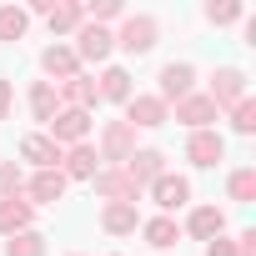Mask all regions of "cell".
Listing matches in <instances>:
<instances>
[{
  "label": "cell",
  "instance_id": "obj_25",
  "mask_svg": "<svg viewBox=\"0 0 256 256\" xmlns=\"http://www.w3.org/2000/svg\"><path fill=\"white\" fill-rule=\"evenodd\" d=\"M6 256H46V236L40 231H20L6 241Z\"/></svg>",
  "mask_w": 256,
  "mask_h": 256
},
{
  "label": "cell",
  "instance_id": "obj_29",
  "mask_svg": "<svg viewBox=\"0 0 256 256\" xmlns=\"http://www.w3.org/2000/svg\"><path fill=\"white\" fill-rule=\"evenodd\" d=\"M206 20H211V26H231V20H241V0H216V6H206Z\"/></svg>",
  "mask_w": 256,
  "mask_h": 256
},
{
  "label": "cell",
  "instance_id": "obj_24",
  "mask_svg": "<svg viewBox=\"0 0 256 256\" xmlns=\"http://www.w3.org/2000/svg\"><path fill=\"white\" fill-rule=\"evenodd\" d=\"M146 241H151L156 251H166V246L181 241V226H176L171 216H156V221H146Z\"/></svg>",
  "mask_w": 256,
  "mask_h": 256
},
{
  "label": "cell",
  "instance_id": "obj_10",
  "mask_svg": "<svg viewBox=\"0 0 256 256\" xmlns=\"http://www.w3.org/2000/svg\"><path fill=\"white\" fill-rule=\"evenodd\" d=\"M191 86H196V70H191L186 60H171V66L161 70V100H186Z\"/></svg>",
  "mask_w": 256,
  "mask_h": 256
},
{
  "label": "cell",
  "instance_id": "obj_1",
  "mask_svg": "<svg viewBox=\"0 0 256 256\" xmlns=\"http://www.w3.org/2000/svg\"><path fill=\"white\" fill-rule=\"evenodd\" d=\"M90 181H96V196H106V206H110V201H126V206H136V196H141V186H136L131 176H126L120 166H100Z\"/></svg>",
  "mask_w": 256,
  "mask_h": 256
},
{
  "label": "cell",
  "instance_id": "obj_34",
  "mask_svg": "<svg viewBox=\"0 0 256 256\" xmlns=\"http://www.w3.org/2000/svg\"><path fill=\"white\" fill-rule=\"evenodd\" d=\"M6 110H10V80L0 76V120H6Z\"/></svg>",
  "mask_w": 256,
  "mask_h": 256
},
{
  "label": "cell",
  "instance_id": "obj_23",
  "mask_svg": "<svg viewBox=\"0 0 256 256\" xmlns=\"http://www.w3.org/2000/svg\"><path fill=\"white\" fill-rule=\"evenodd\" d=\"M30 116L36 120H56V86L50 80H36L30 86Z\"/></svg>",
  "mask_w": 256,
  "mask_h": 256
},
{
  "label": "cell",
  "instance_id": "obj_27",
  "mask_svg": "<svg viewBox=\"0 0 256 256\" xmlns=\"http://www.w3.org/2000/svg\"><path fill=\"white\" fill-rule=\"evenodd\" d=\"M226 191H231V201H256V171H251V166H241V171H231V181H226Z\"/></svg>",
  "mask_w": 256,
  "mask_h": 256
},
{
  "label": "cell",
  "instance_id": "obj_26",
  "mask_svg": "<svg viewBox=\"0 0 256 256\" xmlns=\"http://www.w3.org/2000/svg\"><path fill=\"white\" fill-rule=\"evenodd\" d=\"M26 26H30V16H26V10L0 6V40H20V36H26Z\"/></svg>",
  "mask_w": 256,
  "mask_h": 256
},
{
  "label": "cell",
  "instance_id": "obj_3",
  "mask_svg": "<svg viewBox=\"0 0 256 256\" xmlns=\"http://www.w3.org/2000/svg\"><path fill=\"white\" fill-rule=\"evenodd\" d=\"M131 151H136V131H131L126 120H110V126H106V136H100V161L126 166V161H131Z\"/></svg>",
  "mask_w": 256,
  "mask_h": 256
},
{
  "label": "cell",
  "instance_id": "obj_21",
  "mask_svg": "<svg viewBox=\"0 0 256 256\" xmlns=\"http://www.w3.org/2000/svg\"><path fill=\"white\" fill-rule=\"evenodd\" d=\"M100 226H106L110 236H126V231H136V206H126V201H110V206L100 211Z\"/></svg>",
  "mask_w": 256,
  "mask_h": 256
},
{
  "label": "cell",
  "instance_id": "obj_18",
  "mask_svg": "<svg viewBox=\"0 0 256 256\" xmlns=\"http://www.w3.org/2000/svg\"><path fill=\"white\" fill-rule=\"evenodd\" d=\"M96 96L100 100H131V76H126L120 66H110V70H100V86H96Z\"/></svg>",
  "mask_w": 256,
  "mask_h": 256
},
{
  "label": "cell",
  "instance_id": "obj_14",
  "mask_svg": "<svg viewBox=\"0 0 256 256\" xmlns=\"http://www.w3.org/2000/svg\"><path fill=\"white\" fill-rule=\"evenodd\" d=\"M60 100H66V110H90L100 96H96L90 76H70V80H60Z\"/></svg>",
  "mask_w": 256,
  "mask_h": 256
},
{
  "label": "cell",
  "instance_id": "obj_28",
  "mask_svg": "<svg viewBox=\"0 0 256 256\" xmlns=\"http://www.w3.org/2000/svg\"><path fill=\"white\" fill-rule=\"evenodd\" d=\"M231 126H236V136H251V131H256V100H251V96L231 106Z\"/></svg>",
  "mask_w": 256,
  "mask_h": 256
},
{
  "label": "cell",
  "instance_id": "obj_2",
  "mask_svg": "<svg viewBox=\"0 0 256 256\" xmlns=\"http://www.w3.org/2000/svg\"><path fill=\"white\" fill-rule=\"evenodd\" d=\"M171 120V110H166V100L161 96H131L126 100V126H146V131H156V126H166Z\"/></svg>",
  "mask_w": 256,
  "mask_h": 256
},
{
  "label": "cell",
  "instance_id": "obj_22",
  "mask_svg": "<svg viewBox=\"0 0 256 256\" xmlns=\"http://www.w3.org/2000/svg\"><path fill=\"white\" fill-rule=\"evenodd\" d=\"M46 20H50V30H56V36H66V30H80V20H86V6H56V0H50Z\"/></svg>",
  "mask_w": 256,
  "mask_h": 256
},
{
  "label": "cell",
  "instance_id": "obj_4",
  "mask_svg": "<svg viewBox=\"0 0 256 256\" xmlns=\"http://www.w3.org/2000/svg\"><path fill=\"white\" fill-rule=\"evenodd\" d=\"M110 46H116V36H110L106 26L80 20V30H76V60H106V56H110Z\"/></svg>",
  "mask_w": 256,
  "mask_h": 256
},
{
  "label": "cell",
  "instance_id": "obj_33",
  "mask_svg": "<svg viewBox=\"0 0 256 256\" xmlns=\"http://www.w3.org/2000/svg\"><path fill=\"white\" fill-rule=\"evenodd\" d=\"M236 256H256V231H241V246H236Z\"/></svg>",
  "mask_w": 256,
  "mask_h": 256
},
{
  "label": "cell",
  "instance_id": "obj_7",
  "mask_svg": "<svg viewBox=\"0 0 256 256\" xmlns=\"http://www.w3.org/2000/svg\"><path fill=\"white\" fill-rule=\"evenodd\" d=\"M86 131H90V116H86V110H60V116L50 120V141H56V146H80Z\"/></svg>",
  "mask_w": 256,
  "mask_h": 256
},
{
  "label": "cell",
  "instance_id": "obj_11",
  "mask_svg": "<svg viewBox=\"0 0 256 256\" xmlns=\"http://www.w3.org/2000/svg\"><path fill=\"white\" fill-rule=\"evenodd\" d=\"M151 196H156L161 211H176V206L191 201V181H186V176H156V181H151Z\"/></svg>",
  "mask_w": 256,
  "mask_h": 256
},
{
  "label": "cell",
  "instance_id": "obj_8",
  "mask_svg": "<svg viewBox=\"0 0 256 256\" xmlns=\"http://www.w3.org/2000/svg\"><path fill=\"white\" fill-rule=\"evenodd\" d=\"M221 156H226V141L216 131H191V141H186V161L191 166H216Z\"/></svg>",
  "mask_w": 256,
  "mask_h": 256
},
{
  "label": "cell",
  "instance_id": "obj_30",
  "mask_svg": "<svg viewBox=\"0 0 256 256\" xmlns=\"http://www.w3.org/2000/svg\"><path fill=\"white\" fill-rule=\"evenodd\" d=\"M6 196H20V166L16 161L0 166V201H6Z\"/></svg>",
  "mask_w": 256,
  "mask_h": 256
},
{
  "label": "cell",
  "instance_id": "obj_32",
  "mask_svg": "<svg viewBox=\"0 0 256 256\" xmlns=\"http://www.w3.org/2000/svg\"><path fill=\"white\" fill-rule=\"evenodd\" d=\"M206 256H236V246H231L226 236H211V241H206Z\"/></svg>",
  "mask_w": 256,
  "mask_h": 256
},
{
  "label": "cell",
  "instance_id": "obj_19",
  "mask_svg": "<svg viewBox=\"0 0 256 256\" xmlns=\"http://www.w3.org/2000/svg\"><path fill=\"white\" fill-rule=\"evenodd\" d=\"M40 66H46V76H60V80L80 76V70H76L80 60H76V50H70V46H50V50L40 56Z\"/></svg>",
  "mask_w": 256,
  "mask_h": 256
},
{
  "label": "cell",
  "instance_id": "obj_31",
  "mask_svg": "<svg viewBox=\"0 0 256 256\" xmlns=\"http://www.w3.org/2000/svg\"><path fill=\"white\" fill-rule=\"evenodd\" d=\"M86 16H90V26H100V20H116V16H120V6H116V0H100V6H90Z\"/></svg>",
  "mask_w": 256,
  "mask_h": 256
},
{
  "label": "cell",
  "instance_id": "obj_20",
  "mask_svg": "<svg viewBox=\"0 0 256 256\" xmlns=\"http://www.w3.org/2000/svg\"><path fill=\"white\" fill-rule=\"evenodd\" d=\"M30 196H36V201H46V206H56V201L66 196V176H60V171H36ZM36 201H30V206H36Z\"/></svg>",
  "mask_w": 256,
  "mask_h": 256
},
{
  "label": "cell",
  "instance_id": "obj_6",
  "mask_svg": "<svg viewBox=\"0 0 256 256\" xmlns=\"http://www.w3.org/2000/svg\"><path fill=\"white\" fill-rule=\"evenodd\" d=\"M120 50H131V56H146L151 46H156V20L151 16H126V26H120Z\"/></svg>",
  "mask_w": 256,
  "mask_h": 256
},
{
  "label": "cell",
  "instance_id": "obj_5",
  "mask_svg": "<svg viewBox=\"0 0 256 256\" xmlns=\"http://www.w3.org/2000/svg\"><path fill=\"white\" fill-rule=\"evenodd\" d=\"M236 100H246V76H241L236 66H221V70L211 76V106L226 110V106H236Z\"/></svg>",
  "mask_w": 256,
  "mask_h": 256
},
{
  "label": "cell",
  "instance_id": "obj_15",
  "mask_svg": "<svg viewBox=\"0 0 256 256\" xmlns=\"http://www.w3.org/2000/svg\"><path fill=\"white\" fill-rule=\"evenodd\" d=\"M60 161H66V171H60V176H76V181H90V176L100 171V151H90L86 141H80V146H70Z\"/></svg>",
  "mask_w": 256,
  "mask_h": 256
},
{
  "label": "cell",
  "instance_id": "obj_17",
  "mask_svg": "<svg viewBox=\"0 0 256 256\" xmlns=\"http://www.w3.org/2000/svg\"><path fill=\"white\" fill-rule=\"evenodd\" d=\"M221 226H226V211H221V206H196V211H191V221H186V231H191L196 241L221 236Z\"/></svg>",
  "mask_w": 256,
  "mask_h": 256
},
{
  "label": "cell",
  "instance_id": "obj_12",
  "mask_svg": "<svg viewBox=\"0 0 256 256\" xmlns=\"http://www.w3.org/2000/svg\"><path fill=\"white\" fill-rule=\"evenodd\" d=\"M120 171L131 176L136 186H146V181H156V176H166V156H161V151H131V161H126Z\"/></svg>",
  "mask_w": 256,
  "mask_h": 256
},
{
  "label": "cell",
  "instance_id": "obj_13",
  "mask_svg": "<svg viewBox=\"0 0 256 256\" xmlns=\"http://www.w3.org/2000/svg\"><path fill=\"white\" fill-rule=\"evenodd\" d=\"M20 156L36 161L40 171H60V156H66V151H60L50 136H26V141H20Z\"/></svg>",
  "mask_w": 256,
  "mask_h": 256
},
{
  "label": "cell",
  "instance_id": "obj_9",
  "mask_svg": "<svg viewBox=\"0 0 256 256\" xmlns=\"http://www.w3.org/2000/svg\"><path fill=\"white\" fill-rule=\"evenodd\" d=\"M216 116H221V110L211 106V96H186V100H176V120L191 126V131H206Z\"/></svg>",
  "mask_w": 256,
  "mask_h": 256
},
{
  "label": "cell",
  "instance_id": "obj_16",
  "mask_svg": "<svg viewBox=\"0 0 256 256\" xmlns=\"http://www.w3.org/2000/svg\"><path fill=\"white\" fill-rule=\"evenodd\" d=\"M20 231H30V201L6 196L0 201V236H20Z\"/></svg>",
  "mask_w": 256,
  "mask_h": 256
}]
</instances>
